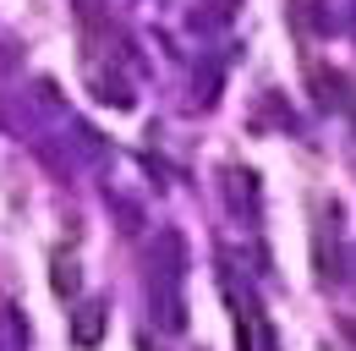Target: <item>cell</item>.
Masks as SVG:
<instances>
[{
	"label": "cell",
	"instance_id": "7a4b0ae2",
	"mask_svg": "<svg viewBox=\"0 0 356 351\" xmlns=\"http://www.w3.org/2000/svg\"><path fill=\"white\" fill-rule=\"evenodd\" d=\"M241 351H280V335L268 318H247L241 324Z\"/></svg>",
	"mask_w": 356,
	"mask_h": 351
},
{
	"label": "cell",
	"instance_id": "6da1fadb",
	"mask_svg": "<svg viewBox=\"0 0 356 351\" xmlns=\"http://www.w3.org/2000/svg\"><path fill=\"white\" fill-rule=\"evenodd\" d=\"M104 318H110V307H77V318H72V341L88 351V346H99V335H104Z\"/></svg>",
	"mask_w": 356,
	"mask_h": 351
},
{
	"label": "cell",
	"instance_id": "3957f363",
	"mask_svg": "<svg viewBox=\"0 0 356 351\" xmlns=\"http://www.w3.org/2000/svg\"><path fill=\"white\" fill-rule=\"evenodd\" d=\"M49 286H55L60 297H77V291H83V269H77L72 258H55V269H49Z\"/></svg>",
	"mask_w": 356,
	"mask_h": 351
}]
</instances>
